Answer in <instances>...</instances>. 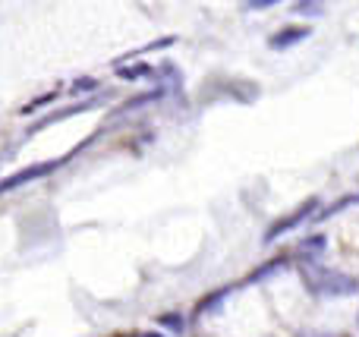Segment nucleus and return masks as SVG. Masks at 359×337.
<instances>
[{"label": "nucleus", "instance_id": "f257e3e1", "mask_svg": "<svg viewBox=\"0 0 359 337\" xmlns=\"http://www.w3.org/2000/svg\"><path fill=\"white\" fill-rule=\"evenodd\" d=\"M67 161H69V155H63V158H54V161H44V164H29V167H22V170H16V174L4 177V180H0V195L13 193V189L25 186V183H32V180H41V177L54 174V170L60 167V164H67Z\"/></svg>", "mask_w": 359, "mask_h": 337}, {"label": "nucleus", "instance_id": "f03ea898", "mask_svg": "<svg viewBox=\"0 0 359 337\" xmlns=\"http://www.w3.org/2000/svg\"><path fill=\"white\" fill-rule=\"evenodd\" d=\"M88 107H95V101H79V104L67 107V111H57V114H50V117H44L41 123H35V126H32V132H38V130H41V126H48V123H57V120H63V117H73V114L88 111Z\"/></svg>", "mask_w": 359, "mask_h": 337}, {"label": "nucleus", "instance_id": "7ed1b4c3", "mask_svg": "<svg viewBox=\"0 0 359 337\" xmlns=\"http://www.w3.org/2000/svg\"><path fill=\"white\" fill-rule=\"evenodd\" d=\"M151 69L145 67V63H133V67H117V76H123V79H145Z\"/></svg>", "mask_w": 359, "mask_h": 337}, {"label": "nucleus", "instance_id": "20e7f679", "mask_svg": "<svg viewBox=\"0 0 359 337\" xmlns=\"http://www.w3.org/2000/svg\"><path fill=\"white\" fill-rule=\"evenodd\" d=\"M98 88V79H92V76H82V79H76V85L69 88V95H82V92H95Z\"/></svg>", "mask_w": 359, "mask_h": 337}, {"label": "nucleus", "instance_id": "39448f33", "mask_svg": "<svg viewBox=\"0 0 359 337\" xmlns=\"http://www.w3.org/2000/svg\"><path fill=\"white\" fill-rule=\"evenodd\" d=\"M54 98H57V92H48V95H44V98H38V101H32V104H25V107H22V114H35L38 107L50 104V101H54Z\"/></svg>", "mask_w": 359, "mask_h": 337}, {"label": "nucleus", "instance_id": "423d86ee", "mask_svg": "<svg viewBox=\"0 0 359 337\" xmlns=\"http://www.w3.org/2000/svg\"><path fill=\"white\" fill-rule=\"evenodd\" d=\"M158 322H161L164 328H170L174 334H180V328H183V319H180V315H161Z\"/></svg>", "mask_w": 359, "mask_h": 337}, {"label": "nucleus", "instance_id": "0eeeda50", "mask_svg": "<svg viewBox=\"0 0 359 337\" xmlns=\"http://www.w3.org/2000/svg\"><path fill=\"white\" fill-rule=\"evenodd\" d=\"M142 337H164V334H155V331H151V334H142Z\"/></svg>", "mask_w": 359, "mask_h": 337}]
</instances>
